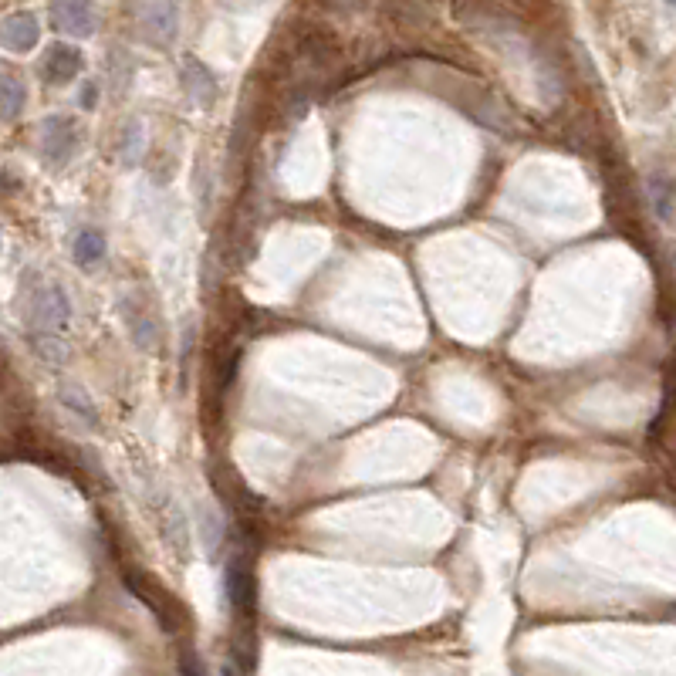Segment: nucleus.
<instances>
[{
	"mask_svg": "<svg viewBox=\"0 0 676 676\" xmlns=\"http://www.w3.org/2000/svg\"><path fill=\"white\" fill-rule=\"evenodd\" d=\"M28 322L31 332H51V335H65V328L71 325V301L58 284H38L28 305Z\"/></svg>",
	"mask_w": 676,
	"mask_h": 676,
	"instance_id": "f257e3e1",
	"label": "nucleus"
},
{
	"mask_svg": "<svg viewBox=\"0 0 676 676\" xmlns=\"http://www.w3.org/2000/svg\"><path fill=\"white\" fill-rule=\"evenodd\" d=\"M41 156L48 159L51 166H65L71 163V156L78 153V142H82V132H78V122L71 115H48L41 122Z\"/></svg>",
	"mask_w": 676,
	"mask_h": 676,
	"instance_id": "f03ea898",
	"label": "nucleus"
},
{
	"mask_svg": "<svg viewBox=\"0 0 676 676\" xmlns=\"http://www.w3.org/2000/svg\"><path fill=\"white\" fill-rule=\"evenodd\" d=\"M139 24L149 41L169 48L180 31V7L176 0H139Z\"/></svg>",
	"mask_w": 676,
	"mask_h": 676,
	"instance_id": "7ed1b4c3",
	"label": "nucleus"
},
{
	"mask_svg": "<svg viewBox=\"0 0 676 676\" xmlns=\"http://www.w3.org/2000/svg\"><path fill=\"white\" fill-rule=\"evenodd\" d=\"M51 24L68 34V38H92L99 28V14H95L92 0H51Z\"/></svg>",
	"mask_w": 676,
	"mask_h": 676,
	"instance_id": "20e7f679",
	"label": "nucleus"
},
{
	"mask_svg": "<svg viewBox=\"0 0 676 676\" xmlns=\"http://www.w3.org/2000/svg\"><path fill=\"white\" fill-rule=\"evenodd\" d=\"M82 68H85V55L75 48V44H65V41L51 44V48L44 51V58H41V78L48 85L75 82V78L82 75Z\"/></svg>",
	"mask_w": 676,
	"mask_h": 676,
	"instance_id": "39448f33",
	"label": "nucleus"
},
{
	"mask_svg": "<svg viewBox=\"0 0 676 676\" xmlns=\"http://www.w3.org/2000/svg\"><path fill=\"white\" fill-rule=\"evenodd\" d=\"M38 38H41V24L31 11L7 14L4 21H0V48L14 51V55L31 51L34 44H38Z\"/></svg>",
	"mask_w": 676,
	"mask_h": 676,
	"instance_id": "423d86ee",
	"label": "nucleus"
},
{
	"mask_svg": "<svg viewBox=\"0 0 676 676\" xmlns=\"http://www.w3.org/2000/svg\"><path fill=\"white\" fill-rule=\"evenodd\" d=\"M180 82H183V92L190 95L197 105H213L217 102V78H213V71L203 65L200 58L186 55L183 58V68H180Z\"/></svg>",
	"mask_w": 676,
	"mask_h": 676,
	"instance_id": "0eeeda50",
	"label": "nucleus"
},
{
	"mask_svg": "<svg viewBox=\"0 0 676 676\" xmlns=\"http://www.w3.org/2000/svg\"><path fill=\"white\" fill-rule=\"evenodd\" d=\"M24 105H28V88L14 71L0 68V122H14L21 119Z\"/></svg>",
	"mask_w": 676,
	"mask_h": 676,
	"instance_id": "6e6552de",
	"label": "nucleus"
},
{
	"mask_svg": "<svg viewBox=\"0 0 676 676\" xmlns=\"http://www.w3.org/2000/svg\"><path fill=\"white\" fill-rule=\"evenodd\" d=\"M646 193H649V203H653L656 217L660 220H670L673 210H676V180L666 173H649L646 180Z\"/></svg>",
	"mask_w": 676,
	"mask_h": 676,
	"instance_id": "1a4fd4ad",
	"label": "nucleus"
},
{
	"mask_svg": "<svg viewBox=\"0 0 676 676\" xmlns=\"http://www.w3.org/2000/svg\"><path fill=\"white\" fill-rule=\"evenodd\" d=\"M71 254H75L78 268H85V271L99 268L105 257V237L99 230H82V234L75 237V244H71Z\"/></svg>",
	"mask_w": 676,
	"mask_h": 676,
	"instance_id": "9d476101",
	"label": "nucleus"
},
{
	"mask_svg": "<svg viewBox=\"0 0 676 676\" xmlns=\"http://www.w3.org/2000/svg\"><path fill=\"white\" fill-rule=\"evenodd\" d=\"M227 585H230V602L240 609H254V578L251 568H247L244 558H237L227 572Z\"/></svg>",
	"mask_w": 676,
	"mask_h": 676,
	"instance_id": "9b49d317",
	"label": "nucleus"
},
{
	"mask_svg": "<svg viewBox=\"0 0 676 676\" xmlns=\"http://www.w3.org/2000/svg\"><path fill=\"white\" fill-rule=\"evenodd\" d=\"M159 514H163V531H166L169 545L180 551V555H186V518H183V511L166 497V501L159 504Z\"/></svg>",
	"mask_w": 676,
	"mask_h": 676,
	"instance_id": "f8f14e48",
	"label": "nucleus"
},
{
	"mask_svg": "<svg viewBox=\"0 0 676 676\" xmlns=\"http://www.w3.org/2000/svg\"><path fill=\"white\" fill-rule=\"evenodd\" d=\"M31 349L41 355L51 366H61L68 359V342L65 335H51V332H31Z\"/></svg>",
	"mask_w": 676,
	"mask_h": 676,
	"instance_id": "ddd939ff",
	"label": "nucleus"
},
{
	"mask_svg": "<svg viewBox=\"0 0 676 676\" xmlns=\"http://www.w3.org/2000/svg\"><path fill=\"white\" fill-rule=\"evenodd\" d=\"M126 322H129V332L136 338L139 349H149V345H156V325H153V315H146V311L126 305Z\"/></svg>",
	"mask_w": 676,
	"mask_h": 676,
	"instance_id": "4468645a",
	"label": "nucleus"
},
{
	"mask_svg": "<svg viewBox=\"0 0 676 676\" xmlns=\"http://www.w3.org/2000/svg\"><path fill=\"white\" fill-rule=\"evenodd\" d=\"M142 153H146V129H142V122H129L126 132H122V163L126 166H136Z\"/></svg>",
	"mask_w": 676,
	"mask_h": 676,
	"instance_id": "2eb2a0df",
	"label": "nucleus"
},
{
	"mask_svg": "<svg viewBox=\"0 0 676 676\" xmlns=\"http://www.w3.org/2000/svg\"><path fill=\"white\" fill-rule=\"evenodd\" d=\"M200 524H203V545H207V551L210 555H217V548H220V535H224V524H220V518H217V511H213L210 504H203L200 507Z\"/></svg>",
	"mask_w": 676,
	"mask_h": 676,
	"instance_id": "dca6fc26",
	"label": "nucleus"
},
{
	"mask_svg": "<svg viewBox=\"0 0 676 676\" xmlns=\"http://www.w3.org/2000/svg\"><path fill=\"white\" fill-rule=\"evenodd\" d=\"M61 399L75 409V413H82L88 423H99V413H95V406H92V399H88L82 389H75V386H65L61 389Z\"/></svg>",
	"mask_w": 676,
	"mask_h": 676,
	"instance_id": "f3484780",
	"label": "nucleus"
},
{
	"mask_svg": "<svg viewBox=\"0 0 676 676\" xmlns=\"http://www.w3.org/2000/svg\"><path fill=\"white\" fill-rule=\"evenodd\" d=\"M95 92H99L95 85H85L82 88V109H95Z\"/></svg>",
	"mask_w": 676,
	"mask_h": 676,
	"instance_id": "a211bd4d",
	"label": "nucleus"
},
{
	"mask_svg": "<svg viewBox=\"0 0 676 676\" xmlns=\"http://www.w3.org/2000/svg\"><path fill=\"white\" fill-rule=\"evenodd\" d=\"M14 190H17V180H14V176L0 173V193H14Z\"/></svg>",
	"mask_w": 676,
	"mask_h": 676,
	"instance_id": "6ab92c4d",
	"label": "nucleus"
},
{
	"mask_svg": "<svg viewBox=\"0 0 676 676\" xmlns=\"http://www.w3.org/2000/svg\"><path fill=\"white\" fill-rule=\"evenodd\" d=\"M666 4H673V7H676V0H666Z\"/></svg>",
	"mask_w": 676,
	"mask_h": 676,
	"instance_id": "aec40b11",
	"label": "nucleus"
}]
</instances>
